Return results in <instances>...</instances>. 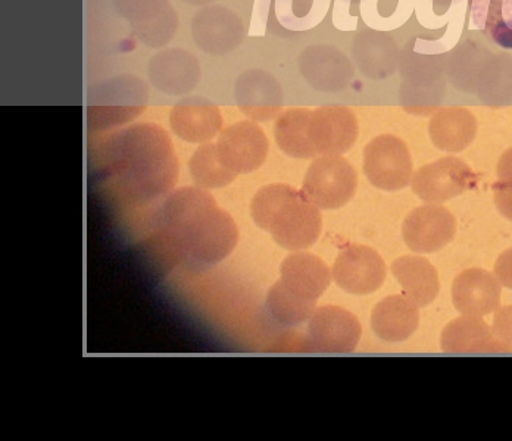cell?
Masks as SVG:
<instances>
[{"label": "cell", "instance_id": "obj_3", "mask_svg": "<svg viewBox=\"0 0 512 441\" xmlns=\"http://www.w3.org/2000/svg\"><path fill=\"white\" fill-rule=\"evenodd\" d=\"M251 214L277 245L292 252L315 245L323 230L320 208L289 184L262 187L252 199Z\"/></svg>", "mask_w": 512, "mask_h": 441}, {"label": "cell", "instance_id": "obj_14", "mask_svg": "<svg viewBox=\"0 0 512 441\" xmlns=\"http://www.w3.org/2000/svg\"><path fill=\"white\" fill-rule=\"evenodd\" d=\"M192 39L202 52L226 55L243 37L239 18L223 6H202L190 23Z\"/></svg>", "mask_w": 512, "mask_h": 441}, {"label": "cell", "instance_id": "obj_30", "mask_svg": "<svg viewBox=\"0 0 512 441\" xmlns=\"http://www.w3.org/2000/svg\"><path fill=\"white\" fill-rule=\"evenodd\" d=\"M171 5L170 0H114L115 9L131 25L155 17Z\"/></svg>", "mask_w": 512, "mask_h": 441}, {"label": "cell", "instance_id": "obj_1", "mask_svg": "<svg viewBox=\"0 0 512 441\" xmlns=\"http://www.w3.org/2000/svg\"><path fill=\"white\" fill-rule=\"evenodd\" d=\"M151 245L167 267L202 271L229 258L239 228L229 212L202 187L173 190L159 205Z\"/></svg>", "mask_w": 512, "mask_h": 441}, {"label": "cell", "instance_id": "obj_4", "mask_svg": "<svg viewBox=\"0 0 512 441\" xmlns=\"http://www.w3.org/2000/svg\"><path fill=\"white\" fill-rule=\"evenodd\" d=\"M148 87L134 75L112 78L90 90L87 124L90 130H109L130 123L145 111Z\"/></svg>", "mask_w": 512, "mask_h": 441}, {"label": "cell", "instance_id": "obj_32", "mask_svg": "<svg viewBox=\"0 0 512 441\" xmlns=\"http://www.w3.org/2000/svg\"><path fill=\"white\" fill-rule=\"evenodd\" d=\"M495 275L501 286L512 290V249L505 250L495 264Z\"/></svg>", "mask_w": 512, "mask_h": 441}, {"label": "cell", "instance_id": "obj_29", "mask_svg": "<svg viewBox=\"0 0 512 441\" xmlns=\"http://www.w3.org/2000/svg\"><path fill=\"white\" fill-rule=\"evenodd\" d=\"M496 174L498 180L493 186L496 208L507 220L512 221V147L502 153Z\"/></svg>", "mask_w": 512, "mask_h": 441}, {"label": "cell", "instance_id": "obj_20", "mask_svg": "<svg viewBox=\"0 0 512 441\" xmlns=\"http://www.w3.org/2000/svg\"><path fill=\"white\" fill-rule=\"evenodd\" d=\"M418 324V306L401 294L386 297L371 314V328L383 342H405L415 333Z\"/></svg>", "mask_w": 512, "mask_h": 441}, {"label": "cell", "instance_id": "obj_25", "mask_svg": "<svg viewBox=\"0 0 512 441\" xmlns=\"http://www.w3.org/2000/svg\"><path fill=\"white\" fill-rule=\"evenodd\" d=\"M267 309L277 324L283 327H296L311 319L317 309V302L302 299L298 294L290 292L277 281L267 296Z\"/></svg>", "mask_w": 512, "mask_h": 441}, {"label": "cell", "instance_id": "obj_31", "mask_svg": "<svg viewBox=\"0 0 512 441\" xmlns=\"http://www.w3.org/2000/svg\"><path fill=\"white\" fill-rule=\"evenodd\" d=\"M493 330L502 342L512 347V305L502 306L496 311Z\"/></svg>", "mask_w": 512, "mask_h": 441}, {"label": "cell", "instance_id": "obj_22", "mask_svg": "<svg viewBox=\"0 0 512 441\" xmlns=\"http://www.w3.org/2000/svg\"><path fill=\"white\" fill-rule=\"evenodd\" d=\"M392 274L405 296L418 308H426L439 294L440 281L436 268L420 256L396 259L392 264Z\"/></svg>", "mask_w": 512, "mask_h": 441}, {"label": "cell", "instance_id": "obj_12", "mask_svg": "<svg viewBox=\"0 0 512 441\" xmlns=\"http://www.w3.org/2000/svg\"><path fill=\"white\" fill-rule=\"evenodd\" d=\"M358 120L345 106H321L309 121V137L318 156L343 155L358 139Z\"/></svg>", "mask_w": 512, "mask_h": 441}, {"label": "cell", "instance_id": "obj_5", "mask_svg": "<svg viewBox=\"0 0 512 441\" xmlns=\"http://www.w3.org/2000/svg\"><path fill=\"white\" fill-rule=\"evenodd\" d=\"M358 174L342 155L318 156L309 165L302 192L320 209H339L351 202Z\"/></svg>", "mask_w": 512, "mask_h": 441}, {"label": "cell", "instance_id": "obj_9", "mask_svg": "<svg viewBox=\"0 0 512 441\" xmlns=\"http://www.w3.org/2000/svg\"><path fill=\"white\" fill-rule=\"evenodd\" d=\"M332 272L340 289L355 296H367L383 286L387 268L376 250L349 245L337 256Z\"/></svg>", "mask_w": 512, "mask_h": 441}, {"label": "cell", "instance_id": "obj_28", "mask_svg": "<svg viewBox=\"0 0 512 441\" xmlns=\"http://www.w3.org/2000/svg\"><path fill=\"white\" fill-rule=\"evenodd\" d=\"M412 0H362L361 8L368 25L376 28L399 27L411 14Z\"/></svg>", "mask_w": 512, "mask_h": 441}, {"label": "cell", "instance_id": "obj_26", "mask_svg": "<svg viewBox=\"0 0 512 441\" xmlns=\"http://www.w3.org/2000/svg\"><path fill=\"white\" fill-rule=\"evenodd\" d=\"M473 15L493 42L512 49V0H474Z\"/></svg>", "mask_w": 512, "mask_h": 441}, {"label": "cell", "instance_id": "obj_2", "mask_svg": "<svg viewBox=\"0 0 512 441\" xmlns=\"http://www.w3.org/2000/svg\"><path fill=\"white\" fill-rule=\"evenodd\" d=\"M103 177L128 203L165 199L179 180V161L164 128L136 124L118 131L101 150Z\"/></svg>", "mask_w": 512, "mask_h": 441}, {"label": "cell", "instance_id": "obj_8", "mask_svg": "<svg viewBox=\"0 0 512 441\" xmlns=\"http://www.w3.org/2000/svg\"><path fill=\"white\" fill-rule=\"evenodd\" d=\"M358 318L339 306H321L308 321V342L323 355H348L361 340Z\"/></svg>", "mask_w": 512, "mask_h": 441}, {"label": "cell", "instance_id": "obj_21", "mask_svg": "<svg viewBox=\"0 0 512 441\" xmlns=\"http://www.w3.org/2000/svg\"><path fill=\"white\" fill-rule=\"evenodd\" d=\"M476 134V117L461 106L440 109L429 123L430 140L443 152H462L474 142Z\"/></svg>", "mask_w": 512, "mask_h": 441}, {"label": "cell", "instance_id": "obj_15", "mask_svg": "<svg viewBox=\"0 0 512 441\" xmlns=\"http://www.w3.org/2000/svg\"><path fill=\"white\" fill-rule=\"evenodd\" d=\"M170 125L173 133L184 142L204 145L223 131V115L211 100L190 96L171 109Z\"/></svg>", "mask_w": 512, "mask_h": 441}, {"label": "cell", "instance_id": "obj_16", "mask_svg": "<svg viewBox=\"0 0 512 441\" xmlns=\"http://www.w3.org/2000/svg\"><path fill=\"white\" fill-rule=\"evenodd\" d=\"M148 77L165 95H189L201 81V65L187 50L165 49L152 56Z\"/></svg>", "mask_w": 512, "mask_h": 441}, {"label": "cell", "instance_id": "obj_7", "mask_svg": "<svg viewBox=\"0 0 512 441\" xmlns=\"http://www.w3.org/2000/svg\"><path fill=\"white\" fill-rule=\"evenodd\" d=\"M476 184L477 175L457 156H446L420 168L411 180L415 195L433 205H442L474 189Z\"/></svg>", "mask_w": 512, "mask_h": 441}, {"label": "cell", "instance_id": "obj_18", "mask_svg": "<svg viewBox=\"0 0 512 441\" xmlns=\"http://www.w3.org/2000/svg\"><path fill=\"white\" fill-rule=\"evenodd\" d=\"M333 272L326 262L307 252H296L284 259L280 281L290 292L302 299L317 302L332 284Z\"/></svg>", "mask_w": 512, "mask_h": 441}, {"label": "cell", "instance_id": "obj_11", "mask_svg": "<svg viewBox=\"0 0 512 441\" xmlns=\"http://www.w3.org/2000/svg\"><path fill=\"white\" fill-rule=\"evenodd\" d=\"M457 234V220L442 205L418 206L408 214L402 225L405 245L412 252L433 253L443 249Z\"/></svg>", "mask_w": 512, "mask_h": 441}, {"label": "cell", "instance_id": "obj_6", "mask_svg": "<svg viewBox=\"0 0 512 441\" xmlns=\"http://www.w3.org/2000/svg\"><path fill=\"white\" fill-rule=\"evenodd\" d=\"M364 172L368 181L384 192L405 189L412 180L410 149L398 137L382 134L365 146Z\"/></svg>", "mask_w": 512, "mask_h": 441}, {"label": "cell", "instance_id": "obj_17", "mask_svg": "<svg viewBox=\"0 0 512 441\" xmlns=\"http://www.w3.org/2000/svg\"><path fill=\"white\" fill-rule=\"evenodd\" d=\"M502 286L492 272L471 268L452 284V303L461 315L483 318L498 311Z\"/></svg>", "mask_w": 512, "mask_h": 441}, {"label": "cell", "instance_id": "obj_23", "mask_svg": "<svg viewBox=\"0 0 512 441\" xmlns=\"http://www.w3.org/2000/svg\"><path fill=\"white\" fill-rule=\"evenodd\" d=\"M311 114V109L293 108L287 109L277 118L274 124V137L277 146L287 156L296 159H312L318 156L309 137Z\"/></svg>", "mask_w": 512, "mask_h": 441}, {"label": "cell", "instance_id": "obj_27", "mask_svg": "<svg viewBox=\"0 0 512 441\" xmlns=\"http://www.w3.org/2000/svg\"><path fill=\"white\" fill-rule=\"evenodd\" d=\"M177 28L179 15L173 5L143 23L131 25L134 36L149 48L167 46L176 36Z\"/></svg>", "mask_w": 512, "mask_h": 441}, {"label": "cell", "instance_id": "obj_13", "mask_svg": "<svg viewBox=\"0 0 512 441\" xmlns=\"http://www.w3.org/2000/svg\"><path fill=\"white\" fill-rule=\"evenodd\" d=\"M440 347L449 355H510L512 347L499 339L493 327L479 317H462L446 325Z\"/></svg>", "mask_w": 512, "mask_h": 441}, {"label": "cell", "instance_id": "obj_10", "mask_svg": "<svg viewBox=\"0 0 512 441\" xmlns=\"http://www.w3.org/2000/svg\"><path fill=\"white\" fill-rule=\"evenodd\" d=\"M217 149L224 165L234 174H249L264 165L270 143L254 121H240L221 131Z\"/></svg>", "mask_w": 512, "mask_h": 441}, {"label": "cell", "instance_id": "obj_19", "mask_svg": "<svg viewBox=\"0 0 512 441\" xmlns=\"http://www.w3.org/2000/svg\"><path fill=\"white\" fill-rule=\"evenodd\" d=\"M236 99L240 111L254 121H268L282 109L279 83L262 71H249L237 80Z\"/></svg>", "mask_w": 512, "mask_h": 441}, {"label": "cell", "instance_id": "obj_33", "mask_svg": "<svg viewBox=\"0 0 512 441\" xmlns=\"http://www.w3.org/2000/svg\"><path fill=\"white\" fill-rule=\"evenodd\" d=\"M183 2L189 3L192 6H208L212 0H183Z\"/></svg>", "mask_w": 512, "mask_h": 441}, {"label": "cell", "instance_id": "obj_24", "mask_svg": "<svg viewBox=\"0 0 512 441\" xmlns=\"http://www.w3.org/2000/svg\"><path fill=\"white\" fill-rule=\"evenodd\" d=\"M189 171L196 186L202 189H221L236 180L237 175L224 165L217 143H204L189 161Z\"/></svg>", "mask_w": 512, "mask_h": 441}]
</instances>
